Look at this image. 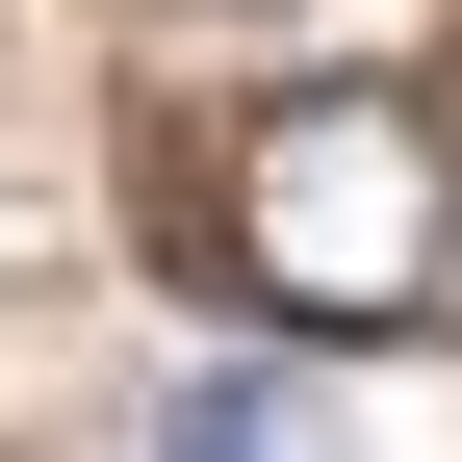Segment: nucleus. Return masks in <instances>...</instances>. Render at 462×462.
<instances>
[{"instance_id":"nucleus-1","label":"nucleus","mask_w":462,"mask_h":462,"mask_svg":"<svg viewBox=\"0 0 462 462\" xmlns=\"http://www.w3.org/2000/svg\"><path fill=\"white\" fill-rule=\"evenodd\" d=\"M206 231H231V282L282 334H437L462 309V103H411V78L257 103L231 180H206Z\"/></svg>"},{"instance_id":"nucleus-2","label":"nucleus","mask_w":462,"mask_h":462,"mask_svg":"<svg viewBox=\"0 0 462 462\" xmlns=\"http://www.w3.org/2000/svg\"><path fill=\"white\" fill-rule=\"evenodd\" d=\"M154 462H309V411H282V385H180V411H154Z\"/></svg>"}]
</instances>
